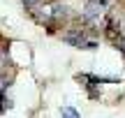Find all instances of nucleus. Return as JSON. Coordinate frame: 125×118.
I'll list each match as a JSON object with an SVG mask.
<instances>
[{
	"label": "nucleus",
	"instance_id": "nucleus-1",
	"mask_svg": "<svg viewBox=\"0 0 125 118\" xmlns=\"http://www.w3.org/2000/svg\"><path fill=\"white\" fill-rule=\"evenodd\" d=\"M32 16H35L40 23L51 26V23L60 21V19L65 16V7H60V5H40V7L32 9Z\"/></svg>",
	"mask_w": 125,
	"mask_h": 118
},
{
	"label": "nucleus",
	"instance_id": "nucleus-2",
	"mask_svg": "<svg viewBox=\"0 0 125 118\" xmlns=\"http://www.w3.org/2000/svg\"><path fill=\"white\" fill-rule=\"evenodd\" d=\"M62 118H79V114H76L72 107H65V109H62Z\"/></svg>",
	"mask_w": 125,
	"mask_h": 118
},
{
	"label": "nucleus",
	"instance_id": "nucleus-3",
	"mask_svg": "<svg viewBox=\"0 0 125 118\" xmlns=\"http://www.w3.org/2000/svg\"><path fill=\"white\" fill-rule=\"evenodd\" d=\"M5 65H7V49H5V46H0V69H2Z\"/></svg>",
	"mask_w": 125,
	"mask_h": 118
},
{
	"label": "nucleus",
	"instance_id": "nucleus-4",
	"mask_svg": "<svg viewBox=\"0 0 125 118\" xmlns=\"http://www.w3.org/2000/svg\"><path fill=\"white\" fill-rule=\"evenodd\" d=\"M23 2H26V7H30V9H35V7H40V5L44 2V0H23Z\"/></svg>",
	"mask_w": 125,
	"mask_h": 118
}]
</instances>
